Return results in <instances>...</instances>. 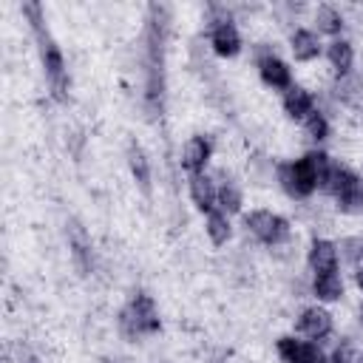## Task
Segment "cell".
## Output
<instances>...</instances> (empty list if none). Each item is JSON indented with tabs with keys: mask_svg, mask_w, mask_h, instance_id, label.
Listing matches in <instances>:
<instances>
[{
	"mask_svg": "<svg viewBox=\"0 0 363 363\" xmlns=\"http://www.w3.org/2000/svg\"><path fill=\"white\" fill-rule=\"evenodd\" d=\"M332 329H335L332 312L323 309V306H306V309L298 315V320H295V332H298L301 337H306V340H315V343L326 340V337L332 335Z\"/></svg>",
	"mask_w": 363,
	"mask_h": 363,
	"instance_id": "8",
	"label": "cell"
},
{
	"mask_svg": "<svg viewBox=\"0 0 363 363\" xmlns=\"http://www.w3.org/2000/svg\"><path fill=\"white\" fill-rule=\"evenodd\" d=\"M204 233H207V238H210L216 247H224V244L233 238L230 216H227V213H221L218 207H216V210H210V213L204 216Z\"/></svg>",
	"mask_w": 363,
	"mask_h": 363,
	"instance_id": "19",
	"label": "cell"
},
{
	"mask_svg": "<svg viewBox=\"0 0 363 363\" xmlns=\"http://www.w3.org/2000/svg\"><path fill=\"white\" fill-rule=\"evenodd\" d=\"M210 159H213V142H210V136L196 133V136H190V139L182 145L179 164H182V170H187L190 176L204 173V167L210 164Z\"/></svg>",
	"mask_w": 363,
	"mask_h": 363,
	"instance_id": "11",
	"label": "cell"
},
{
	"mask_svg": "<svg viewBox=\"0 0 363 363\" xmlns=\"http://www.w3.org/2000/svg\"><path fill=\"white\" fill-rule=\"evenodd\" d=\"M125 159H128V170H130L133 182L139 184V190L147 193V190H150V159H147L145 147H142L139 142H130Z\"/></svg>",
	"mask_w": 363,
	"mask_h": 363,
	"instance_id": "17",
	"label": "cell"
},
{
	"mask_svg": "<svg viewBox=\"0 0 363 363\" xmlns=\"http://www.w3.org/2000/svg\"><path fill=\"white\" fill-rule=\"evenodd\" d=\"M278 357L284 363H329V357L323 354V349L315 340H301L295 335H284L275 340Z\"/></svg>",
	"mask_w": 363,
	"mask_h": 363,
	"instance_id": "7",
	"label": "cell"
},
{
	"mask_svg": "<svg viewBox=\"0 0 363 363\" xmlns=\"http://www.w3.org/2000/svg\"><path fill=\"white\" fill-rule=\"evenodd\" d=\"M23 17L28 20V26H31V31H34L37 54H40L43 74H45V79H48L51 96H54L57 102H68L71 77H68V68H65L62 48L57 45V40L51 37V31H48V26H45V11H43V6L34 3V0L23 3Z\"/></svg>",
	"mask_w": 363,
	"mask_h": 363,
	"instance_id": "2",
	"label": "cell"
},
{
	"mask_svg": "<svg viewBox=\"0 0 363 363\" xmlns=\"http://www.w3.org/2000/svg\"><path fill=\"white\" fill-rule=\"evenodd\" d=\"M326 60H329V65L335 68L337 77H346V74H352V68H354V45H352L349 40L337 37V40H332V43L326 45Z\"/></svg>",
	"mask_w": 363,
	"mask_h": 363,
	"instance_id": "18",
	"label": "cell"
},
{
	"mask_svg": "<svg viewBox=\"0 0 363 363\" xmlns=\"http://www.w3.org/2000/svg\"><path fill=\"white\" fill-rule=\"evenodd\" d=\"M258 77H261V82H264L267 88H272V91H286V88L295 85V82H292V68H289L275 51H264V54L258 57Z\"/></svg>",
	"mask_w": 363,
	"mask_h": 363,
	"instance_id": "10",
	"label": "cell"
},
{
	"mask_svg": "<svg viewBox=\"0 0 363 363\" xmlns=\"http://www.w3.org/2000/svg\"><path fill=\"white\" fill-rule=\"evenodd\" d=\"M187 193H190V201L201 210V213H210L216 210V196H218V184L207 176V173H196L190 176L187 182Z\"/></svg>",
	"mask_w": 363,
	"mask_h": 363,
	"instance_id": "16",
	"label": "cell"
},
{
	"mask_svg": "<svg viewBox=\"0 0 363 363\" xmlns=\"http://www.w3.org/2000/svg\"><path fill=\"white\" fill-rule=\"evenodd\" d=\"M354 281H357V286L363 289V267H357V269H354Z\"/></svg>",
	"mask_w": 363,
	"mask_h": 363,
	"instance_id": "26",
	"label": "cell"
},
{
	"mask_svg": "<svg viewBox=\"0 0 363 363\" xmlns=\"http://www.w3.org/2000/svg\"><path fill=\"white\" fill-rule=\"evenodd\" d=\"M312 295L320 301V303H335L343 298V278L337 272H329V275H315L312 278Z\"/></svg>",
	"mask_w": 363,
	"mask_h": 363,
	"instance_id": "21",
	"label": "cell"
},
{
	"mask_svg": "<svg viewBox=\"0 0 363 363\" xmlns=\"http://www.w3.org/2000/svg\"><path fill=\"white\" fill-rule=\"evenodd\" d=\"M244 227L252 238H258L267 247H281L284 241H289V233H292L289 221L281 213H272V210H264V207L250 210L244 216Z\"/></svg>",
	"mask_w": 363,
	"mask_h": 363,
	"instance_id": "6",
	"label": "cell"
},
{
	"mask_svg": "<svg viewBox=\"0 0 363 363\" xmlns=\"http://www.w3.org/2000/svg\"><path fill=\"white\" fill-rule=\"evenodd\" d=\"M289 51H292V57H295L298 62H312V60H318L320 51H323L318 31H312V28H306V26L292 28V34H289Z\"/></svg>",
	"mask_w": 363,
	"mask_h": 363,
	"instance_id": "14",
	"label": "cell"
},
{
	"mask_svg": "<svg viewBox=\"0 0 363 363\" xmlns=\"http://www.w3.org/2000/svg\"><path fill=\"white\" fill-rule=\"evenodd\" d=\"M329 363H357V349H354L349 340H343V343H337L335 352L329 354Z\"/></svg>",
	"mask_w": 363,
	"mask_h": 363,
	"instance_id": "25",
	"label": "cell"
},
{
	"mask_svg": "<svg viewBox=\"0 0 363 363\" xmlns=\"http://www.w3.org/2000/svg\"><path fill=\"white\" fill-rule=\"evenodd\" d=\"M281 105H284V113H286L289 119L303 122V119L315 111V96H312L309 88H303V85H292V88L284 91Z\"/></svg>",
	"mask_w": 363,
	"mask_h": 363,
	"instance_id": "15",
	"label": "cell"
},
{
	"mask_svg": "<svg viewBox=\"0 0 363 363\" xmlns=\"http://www.w3.org/2000/svg\"><path fill=\"white\" fill-rule=\"evenodd\" d=\"M303 130H306V136H309L312 142H323V139H329V130H332L329 116H326L320 108H315V111L303 119Z\"/></svg>",
	"mask_w": 363,
	"mask_h": 363,
	"instance_id": "24",
	"label": "cell"
},
{
	"mask_svg": "<svg viewBox=\"0 0 363 363\" xmlns=\"http://www.w3.org/2000/svg\"><path fill=\"white\" fill-rule=\"evenodd\" d=\"M275 173H278V184L284 187V193L289 199H309L320 187L318 173L312 170L306 156H301L295 162H281Z\"/></svg>",
	"mask_w": 363,
	"mask_h": 363,
	"instance_id": "5",
	"label": "cell"
},
{
	"mask_svg": "<svg viewBox=\"0 0 363 363\" xmlns=\"http://www.w3.org/2000/svg\"><path fill=\"white\" fill-rule=\"evenodd\" d=\"M116 326H119V335L125 340H130V343H136V340H142L147 335H156L162 329V318H159L156 301L147 292H133V298L119 309Z\"/></svg>",
	"mask_w": 363,
	"mask_h": 363,
	"instance_id": "3",
	"label": "cell"
},
{
	"mask_svg": "<svg viewBox=\"0 0 363 363\" xmlns=\"http://www.w3.org/2000/svg\"><path fill=\"white\" fill-rule=\"evenodd\" d=\"M337 264H340V252H337V244L329 241V238H315L306 250V267L315 272V275H329V272H337Z\"/></svg>",
	"mask_w": 363,
	"mask_h": 363,
	"instance_id": "13",
	"label": "cell"
},
{
	"mask_svg": "<svg viewBox=\"0 0 363 363\" xmlns=\"http://www.w3.org/2000/svg\"><path fill=\"white\" fill-rule=\"evenodd\" d=\"M68 250H71L77 269L82 275H88L94 269V247H91V235L85 233V227L77 218L68 221Z\"/></svg>",
	"mask_w": 363,
	"mask_h": 363,
	"instance_id": "12",
	"label": "cell"
},
{
	"mask_svg": "<svg viewBox=\"0 0 363 363\" xmlns=\"http://www.w3.org/2000/svg\"><path fill=\"white\" fill-rule=\"evenodd\" d=\"M170 28L167 6H147L145 20V105L150 116H162L164 111V43Z\"/></svg>",
	"mask_w": 363,
	"mask_h": 363,
	"instance_id": "1",
	"label": "cell"
},
{
	"mask_svg": "<svg viewBox=\"0 0 363 363\" xmlns=\"http://www.w3.org/2000/svg\"><path fill=\"white\" fill-rule=\"evenodd\" d=\"M335 99L343 102V105H360L363 102V79L354 77V74H346V77H337L335 82Z\"/></svg>",
	"mask_w": 363,
	"mask_h": 363,
	"instance_id": "23",
	"label": "cell"
},
{
	"mask_svg": "<svg viewBox=\"0 0 363 363\" xmlns=\"http://www.w3.org/2000/svg\"><path fill=\"white\" fill-rule=\"evenodd\" d=\"M315 26H318V34H329L332 40H337V34H343L346 28V17L340 14V9L323 3L315 9Z\"/></svg>",
	"mask_w": 363,
	"mask_h": 363,
	"instance_id": "20",
	"label": "cell"
},
{
	"mask_svg": "<svg viewBox=\"0 0 363 363\" xmlns=\"http://www.w3.org/2000/svg\"><path fill=\"white\" fill-rule=\"evenodd\" d=\"M216 207L221 210V213H227V216H235V213H241V207H244V193H241V187L235 184V182H221L218 184V196H216Z\"/></svg>",
	"mask_w": 363,
	"mask_h": 363,
	"instance_id": "22",
	"label": "cell"
},
{
	"mask_svg": "<svg viewBox=\"0 0 363 363\" xmlns=\"http://www.w3.org/2000/svg\"><path fill=\"white\" fill-rule=\"evenodd\" d=\"M357 363H363V354H357Z\"/></svg>",
	"mask_w": 363,
	"mask_h": 363,
	"instance_id": "27",
	"label": "cell"
},
{
	"mask_svg": "<svg viewBox=\"0 0 363 363\" xmlns=\"http://www.w3.org/2000/svg\"><path fill=\"white\" fill-rule=\"evenodd\" d=\"M26 363H37V360H34V357H28V360H26Z\"/></svg>",
	"mask_w": 363,
	"mask_h": 363,
	"instance_id": "28",
	"label": "cell"
},
{
	"mask_svg": "<svg viewBox=\"0 0 363 363\" xmlns=\"http://www.w3.org/2000/svg\"><path fill=\"white\" fill-rule=\"evenodd\" d=\"M323 190L335 199L337 210H343V213H363V176L354 173L352 167L335 162Z\"/></svg>",
	"mask_w": 363,
	"mask_h": 363,
	"instance_id": "4",
	"label": "cell"
},
{
	"mask_svg": "<svg viewBox=\"0 0 363 363\" xmlns=\"http://www.w3.org/2000/svg\"><path fill=\"white\" fill-rule=\"evenodd\" d=\"M210 48L216 57H238L241 48H244V40H241V31L233 20H221V23H213L210 26Z\"/></svg>",
	"mask_w": 363,
	"mask_h": 363,
	"instance_id": "9",
	"label": "cell"
}]
</instances>
